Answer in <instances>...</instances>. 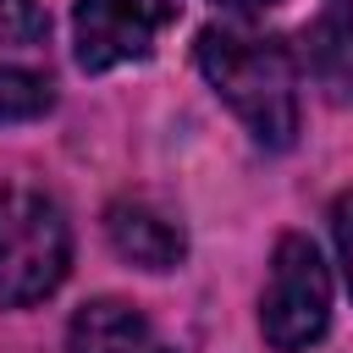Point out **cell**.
I'll return each instance as SVG.
<instances>
[{
    "instance_id": "obj_1",
    "label": "cell",
    "mask_w": 353,
    "mask_h": 353,
    "mask_svg": "<svg viewBox=\"0 0 353 353\" xmlns=\"http://www.w3.org/2000/svg\"><path fill=\"white\" fill-rule=\"evenodd\" d=\"M199 72L210 88L237 110L259 149H292L298 138V66L292 50L270 33L248 28H204L199 33Z\"/></svg>"
},
{
    "instance_id": "obj_2",
    "label": "cell",
    "mask_w": 353,
    "mask_h": 353,
    "mask_svg": "<svg viewBox=\"0 0 353 353\" xmlns=\"http://www.w3.org/2000/svg\"><path fill=\"white\" fill-rule=\"evenodd\" d=\"M72 232L50 193L39 188H0V309H28L66 281Z\"/></svg>"
},
{
    "instance_id": "obj_3",
    "label": "cell",
    "mask_w": 353,
    "mask_h": 353,
    "mask_svg": "<svg viewBox=\"0 0 353 353\" xmlns=\"http://www.w3.org/2000/svg\"><path fill=\"white\" fill-rule=\"evenodd\" d=\"M331 325V276L303 232H287L270 254V281L259 292V331L270 353H303Z\"/></svg>"
},
{
    "instance_id": "obj_4",
    "label": "cell",
    "mask_w": 353,
    "mask_h": 353,
    "mask_svg": "<svg viewBox=\"0 0 353 353\" xmlns=\"http://www.w3.org/2000/svg\"><path fill=\"white\" fill-rule=\"evenodd\" d=\"M182 0H77L72 11V44L83 72H110L127 61H143L171 28Z\"/></svg>"
},
{
    "instance_id": "obj_5",
    "label": "cell",
    "mask_w": 353,
    "mask_h": 353,
    "mask_svg": "<svg viewBox=\"0 0 353 353\" xmlns=\"http://www.w3.org/2000/svg\"><path fill=\"white\" fill-rule=\"evenodd\" d=\"M105 232H110V248L138 270H176L188 259L182 221H171L149 199H116L105 210Z\"/></svg>"
},
{
    "instance_id": "obj_6",
    "label": "cell",
    "mask_w": 353,
    "mask_h": 353,
    "mask_svg": "<svg viewBox=\"0 0 353 353\" xmlns=\"http://www.w3.org/2000/svg\"><path fill=\"white\" fill-rule=\"evenodd\" d=\"M66 353H171L143 309L121 298H94L66 325Z\"/></svg>"
},
{
    "instance_id": "obj_7",
    "label": "cell",
    "mask_w": 353,
    "mask_h": 353,
    "mask_svg": "<svg viewBox=\"0 0 353 353\" xmlns=\"http://www.w3.org/2000/svg\"><path fill=\"white\" fill-rule=\"evenodd\" d=\"M303 66L331 105H353V0H320L303 28Z\"/></svg>"
},
{
    "instance_id": "obj_8",
    "label": "cell",
    "mask_w": 353,
    "mask_h": 353,
    "mask_svg": "<svg viewBox=\"0 0 353 353\" xmlns=\"http://www.w3.org/2000/svg\"><path fill=\"white\" fill-rule=\"evenodd\" d=\"M50 105H55V88H50L44 72L0 66V127H11V121H39Z\"/></svg>"
},
{
    "instance_id": "obj_9",
    "label": "cell",
    "mask_w": 353,
    "mask_h": 353,
    "mask_svg": "<svg viewBox=\"0 0 353 353\" xmlns=\"http://www.w3.org/2000/svg\"><path fill=\"white\" fill-rule=\"evenodd\" d=\"M44 33H50L44 6H33V0H0V50L44 44Z\"/></svg>"
},
{
    "instance_id": "obj_10",
    "label": "cell",
    "mask_w": 353,
    "mask_h": 353,
    "mask_svg": "<svg viewBox=\"0 0 353 353\" xmlns=\"http://www.w3.org/2000/svg\"><path fill=\"white\" fill-rule=\"evenodd\" d=\"M331 237H336L342 276H347V292H353V193H342V199L331 204Z\"/></svg>"
},
{
    "instance_id": "obj_11",
    "label": "cell",
    "mask_w": 353,
    "mask_h": 353,
    "mask_svg": "<svg viewBox=\"0 0 353 353\" xmlns=\"http://www.w3.org/2000/svg\"><path fill=\"white\" fill-rule=\"evenodd\" d=\"M221 6H270V0H221Z\"/></svg>"
}]
</instances>
